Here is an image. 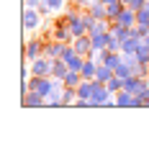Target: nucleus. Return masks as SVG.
Masks as SVG:
<instances>
[{"instance_id": "1", "label": "nucleus", "mask_w": 149, "mask_h": 149, "mask_svg": "<svg viewBox=\"0 0 149 149\" xmlns=\"http://www.w3.org/2000/svg\"><path fill=\"white\" fill-rule=\"evenodd\" d=\"M36 23V15L33 13H26V26H33Z\"/></svg>"}]
</instances>
